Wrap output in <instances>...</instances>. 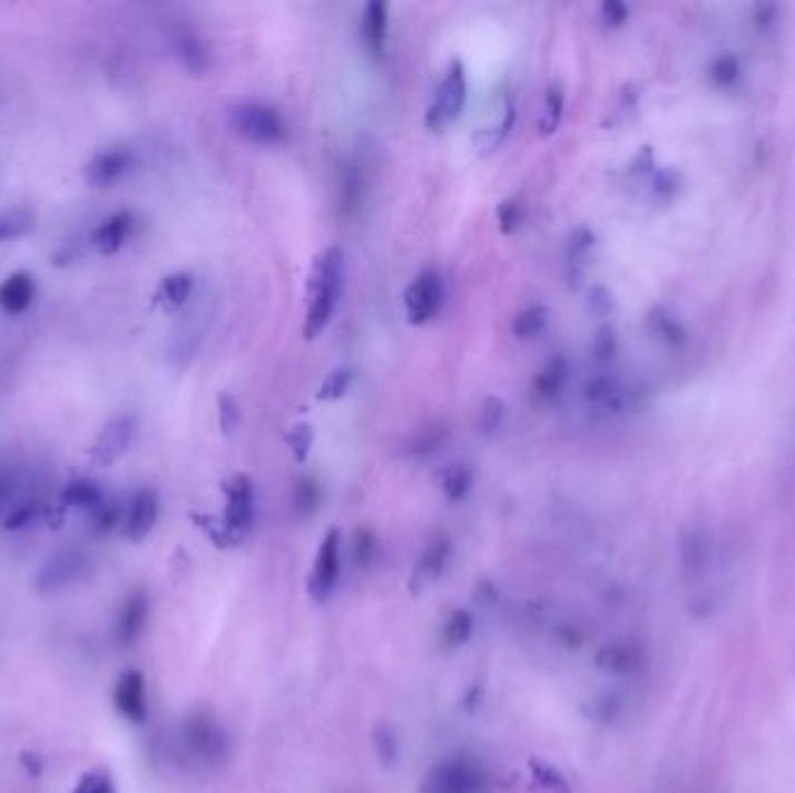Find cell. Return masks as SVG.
<instances>
[{"label":"cell","mask_w":795,"mask_h":793,"mask_svg":"<svg viewBox=\"0 0 795 793\" xmlns=\"http://www.w3.org/2000/svg\"><path fill=\"white\" fill-rule=\"evenodd\" d=\"M487 789V771L470 756L440 761L421 782V793H484Z\"/></svg>","instance_id":"7a4b0ae2"},{"label":"cell","mask_w":795,"mask_h":793,"mask_svg":"<svg viewBox=\"0 0 795 793\" xmlns=\"http://www.w3.org/2000/svg\"><path fill=\"white\" fill-rule=\"evenodd\" d=\"M446 440H449V431L444 427H440V424L426 427L412 438V442L408 447V454L414 459H429L435 452H440Z\"/></svg>","instance_id":"4dcf8cb0"},{"label":"cell","mask_w":795,"mask_h":793,"mask_svg":"<svg viewBox=\"0 0 795 793\" xmlns=\"http://www.w3.org/2000/svg\"><path fill=\"white\" fill-rule=\"evenodd\" d=\"M506 403H502L498 395H487L484 403H482V410H480V429L482 433H495L502 424V419H506Z\"/></svg>","instance_id":"f35d334b"},{"label":"cell","mask_w":795,"mask_h":793,"mask_svg":"<svg viewBox=\"0 0 795 793\" xmlns=\"http://www.w3.org/2000/svg\"><path fill=\"white\" fill-rule=\"evenodd\" d=\"M356 382V370L354 368H337L322 382L320 391H316V401L322 403H335L350 393L352 384Z\"/></svg>","instance_id":"f546056e"},{"label":"cell","mask_w":795,"mask_h":793,"mask_svg":"<svg viewBox=\"0 0 795 793\" xmlns=\"http://www.w3.org/2000/svg\"><path fill=\"white\" fill-rule=\"evenodd\" d=\"M352 557L359 568H370L377 557V538L367 528H359L354 533V545H352Z\"/></svg>","instance_id":"d590c367"},{"label":"cell","mask_w":795,"mask_h":793,"mask_svg":"<svg viewBox=\"0 0 795 793\" xmlns=\"http://www.w3.org/2000/svg\"><path fill=\"white\" fill-rule=\"evenodd\" d=\"M474 633V619L468 610H454L444 621V640L449 645H465Z\"/></svg>","instance_id":"836d02e7"},{"label":"cell","mask_w":795,"mask_h":793,"mask_svg":"<svg viewBox=\"0 0 795 793\" xmlns=\"http://www.w3.org/2000/svg\"><path fill=\"white\" fill-rule=\"evenodd\" d=\"M609 305H612V301H609V294H607V288L602 286H593L589 291V310L593 314H605L609 310Z\"/></svg>","instance_id":"c3c4849f"},{"label":"cell","mask_w":795,"mask_h":793,"mask_svg":"<svg viewBox=\"0 0 795 793\" xmlns=\"http://www.w3.org/2000/svg\"><path fill=\"white\" fill-rule=\"evenodd\" d=\"M449 559H452V542H449V538H435L426 551L421 554V559L419 564L414 566V575H412V589L421 591V589H426L431 587L433 581L440 579V575L444 572Z\"/></svg>","instance_id":"2e32d148"},{"label":"cell","mask_w":795,"mask_h":793,"mask_svg":"<svg viewBox=\"0 0 795 793\" xmlns=\"http://www.w3.org/2000/svg\"><path fill=\"white\" fill-rule=\"evenodd\" d=\"M224 498H226V508H224V521L230 528V533L237 540H245L249 528L254 523V482L247 478V474H233L224 484Z\"/></svg>","instance_id":"9c48e42d"},{"label":"cell","mask_w":795,"mask_h":793,"mask_svg":"<svg viewBox=\"0 0 795 793\" xmlns=\"http://www.w3.org/2000/svg\"><path fill=\"white\" fill-rule=\"evenodd\" d=\"M440 482L449 503H461L472 489V470L465 463H452L442 470Z\"/></svg>","instance_id":"4316f807"},{"label":"cell","mask_w":795,"mask_h":793,"mask_svg":"<svg viewBox=\"0 0 795 793\" xmlns=\"http://www.w3.org/2000/svg\"><path fill=\"white\" fill-rule=\"evenodd\" d=\"M585 399H587L593 408L617 410V408H619V401H621V391H619V384L615 382V378L598 375V378L589 380V384L585 386Z\"/></svg>","instance_id":"83f0119b"},{"label":"cell","mask_w":795,"mask_h":793,"mask_svg":"<svg viewBox=\"0 0 795 793\" xmlns=\"http://www.w3.org/2000/svg\"><path fill=\"white\" fill-rule=\"evenodd\" d=\"M408 324L423 326L440 312L444 303V286L435 271H423L416 275L403 294Z\"/></svg>","instance_id":"52a82bcc"},{"label":"cell","mask_w":795,"mask_h":793,"mask_svg":"<svg viewBox=\"0 0 795 793\" xmlns=\"http://www.w3.org/2000/svg\"><path fill=\"white\" fill-rule=\"evenodd\" d=\"M514 117H517V112H514V108L510 105V108L506 110V117H502L495 126H491V128H482L480 134L474 136V145H477V149H482V151H493V149H495L502 140H506V138L510 136V130H512V126H514Z\"/></svg>","instance_id":"d6a6232c"},{"label":"cell","mask_w":795,"mask_h":793,"mask_svg":"<svg viewBox=\"0 0 795 793\" xmlns=\"http://www.w3.org/2000/svg\"><path fill=\"white\" fill-rule=\"evenodd\" d=\"M340 291H342V252L340 247H328L326 252L314 258L307 280L310 307L303 326V335L307 340L320 337L331 324V316L340 301Z\"/></svg>","instance_id":"6da1fadb"},{"label":"cell","mask_w":795,"mask_h":793,"mask_svg":"<svg viewBox=\"0 0 795 793\" xmlns=\"http://www.w3.org/2000/svg\"><path fill=\"white\" fill-rule=\"evenodd\" d=\"M711 566H714V549L707 531H703V528L688 531L681 542V568L688 585L696 589H707L705 585L709 581Z\"/></svg>","instance_id":"8fae6325"},{"label":"cell","mask_w":795,"mask_h":793,"mask_svg":"<svg viewBox=\"0 0 795 793\" xmlns=\"http://www.w3.org/2000/svg\"><path fill=\"white\" fill-rule=\"evenodd\" d=\"M181 735L189 754L200 763L217 765L228 754V737L224 728H219L215 719L205 715H194L184 722Z\"/></svg>","instance_id":"8992f818"},{"label":"cell","mask_w":795,"mask_h":793,"mask_svg":"<svg viewBox=\"0 0 795 793\" xmlns=\"http://www.w3.org/2000/svg\"><path fill=\"white\" fill-rule=\"evenodd\" d=\"M286 444L291 449V454H294L296 463H305L314 444V429L307 424V421H298V424L291 427V431L286 433Z\"/></svg>","instance_id":"e575fe53"},{"label":"cell","mask_w":795,"mask_h":793,"mask_svg":"<svg viewBox=\"0 0 795 793\" xmlns=\"http://www.w3.org/2000/svg\"><path fill=\"white\" fill-rule=\"evenodd\" d=\"M617 350V337H615V331L609 329V326H602L596 335V342H593V352L598 359H609L615 354Z\"/></svg>","instance_id":"f6af8a7d"},{"label":"cell","mask_w":795,"mask_h":793,"mask_svg":"<svg viewBox=\"0 0 795 793\" xmlns=\"http://www.w3.org/2000/svg\"><path fill=\"white\" fill-rule=\"evenodd\" d=\"M593 243H596V237L589 228H577L570 235V241H568V280L575 288L579 286V280H581V261L587 258Z\"/></svg>","instance_id":"484cf974"},{"label":"cell","mask_w":795,"mask_h":793,"mask_svg":"<svg viewBox=\"0 0 795 793\" xmlns=\"http://www.w3.org/2000/svg\"><path fill=\"white\" fill-rule=\"evenodd\" d=\"M17 496V478L14 472L6 466H0V517H8L12 498Z\"/></svg>","instance_id":"ee69618b"},{"label":"cell","mask_w":795,"mask_h":793,"mask_svg":"<svg viewBox=\"0 0 795 793\" xmlns=\"http://www.w3.org/2000/svg\"><path fill=\"white\" fill-rule=\"evenodd\" d=\"M596 664L612 675H630L640 668L642 652L630 643H609L598 652Z\"/></svg>","instance_id":"44dd1931"},{"label":"cell","mask_w":795,"mask_h":793,"mask_svg":"<svg viewBox=\"0 0 795 793\" xmlns=\"http://www.w3.org/2000/svg\"><path fill=\"white\" fill-rule=\"evenodd\" d=\"M375 747H377V756L384 765H391L398 758V740L389 726H380L375 731Z\"/></svg>","instance_id":"7bdbcfd3"},{"label":"cell","mask_w":795,"mask_h":793,"mask_svg":"<svg viewBox=\"0 0 795 793\" xmlns=\"http://www.w3.org/2000/svg\"><path fill=\"white\" fill-rule=\"evenodd\" d=\"M547 322H549V310H547L544 305L526 307V310H521V312L514 316L512 333H514V337H519V340L538 337V335L544 331Z\"/></svg>","instance_id":"1f68e13d"},{"label":"cell","mask_w":795,"mask_h":793,"mask_svg":"<svg viewBox=\"0 0 795 793\" xmlns=\"http://www.w3.org/2000/svg\"><path fill=\"white\" fill-rule=\"evenodd\" d=\"M361 196V179L356 175V170H350L347 177H344V187H342V198H344V205L347 207H354L356 200Z\"/></svg>","instance_id":"7dc6e473"},{"label":"cell","mask_w":795,"mask_h":793,"mask_svg":"<svg viewBox=\"0 0 795 793\" xmlns=\"http://www.w3.org/2000/svg\"><path fill=\"white\" fill-rule=\"evenodd\" d=\"M158 519V496L154 489L145 487L130 498V503L124 512V536L130 542L145 540Z\"/></svg>","instance_id":"4fadbf2b"},{"label":"cell","mask_w":795,"mask_h":793,"mask_svg":"<svg viewBox=\"0 0 795 793\" xmlns=\"http://www.w3.org/2000/svg\"><path fill=\"white\" fill-rule=\"evenodd\" d=\"M132 166H136V156L126 147H112L96 154L91 161L85 166V179L96 189L115 187L119 179H124Z\"/></svg>","instance_id":"7c38bea8"},{"label":"cell","mask_w":795,"mask_h":793,"mask_svg":"<svg viewBox=\"0 0 795 793\" xmlns=\"http://www.w3.org/2000/svg\"><path fill=\"white\" fill-rule=\"evenodd\" d=\"M563 105H566V94H563L561 85H551L544 91V105H542V115H540V121H538L542 138L553 136L556 128L561 126Z\"/></svg>","instance_id":"d4e9b609"},{"label":"cell","mask_w":795,"mask_h":793,"mask_svg":"<svg viewBox=\"0 0 795 793\" xmlns=\"http://www.w3.org/2000/svg\"><path fill=\"white\" fill-rule=\"evenodd\" d=\"M192 291H194L192 273H173L158 282V286L154 291V305H158L168 314L179 312L192 298Z\"/></svg>","instance_id":"ffe728a7"},{"label":"cell","mask_w":795,"mask_h":793,"mask_svg":"<svg viewBox=\"0 0 795 793\" xmlns=\"http://www.w3.org/2000/svg\"><path fill=\"white\" fill-rule=\"evenodd\" d=\"M322 503V489L320 484H316L314 480L305 478V480H298L296 489H294V508L298 515L307 517L312 515L316 508H320Z\"/></svg>","instance_id":"8d00e7d4"},{"label":"cell","mask_w":795,"mask_h":793,"mask_svg":"<svg viewBox=\"0 0 795 793\" xmlns=\"http://www.w3.org/2000/svg\"><path fill=\"white\" fill-rule=\"evenodd\" d=\"M72 793H117V789H115V782H112L110 773L94 771V773H87L82 780H79V784L75 786Z\"/></svg>","instance_id":"60d3db41"},{"label":"cell","mask_w":795,"mask_h":793,"mask_svg":"<svg viewBox=\"0 0 795 793\" xmlns=\"http://www.w3.org/2000/svg\"><path fill=\"white\" fill-rule=\"evenodd\" d=\"M138 435V421L132 414H121L112 419L108 427H105L96 442L91 444V459L98 466H112L117 463L132 444Z\"/></svg>","instance_id":"30bf717a"},{"label":"cell","mask_w":795,"mask_h":793,"mask_svg":"<svg viewBox=\"0 0 795 793\" xmlns=\"http://www.w3.org/2000/svg\"><path fill=\"white\" fill-rule=\"evenodd\" d=\"M115 705L119 715L132 724H145L147 719V689L140 670L121 673L115 686Z\"/></svg>","instance_id":"5bb4252c"},{"label":"cell","mask_w":795,"mask_h":793,"mask_svg":"<svg viewBox=\"0 0 795 793\" xmlns=\"http://www.w3.org/2000/svg\"><path fill=\"white\" fill-rule=\"evenodd\" d=\"M149 617V598L145 591H132L117 619V640L128 647L132 643H138V638L143 636L145 624Z\"/></svg>","instance_id":"e0dca14e"},{"label":"cell","mask_w":795,"mask_h":793,"mask_svg":"<svg viewBox=\"0 0 795 793\" xmlns=\"http://www.w3.org/2000/svg\"><path fill=\"white\" fill-rule=\"evenodd\" d=\"M602 19L607 26H621L628 19V8L619 0H607L602 6Z\"/></svg>","instance_id":"bcb514c9"},{"label":"cell","mask_w":795,"mask_h":793,"mask_svg":"<svg viewBox=\"0 0 795 793\" xmlns=\"http://www.w3.org/2000/svg\"><path fill=\"white\" fill-rule=\"evenodd\" d=\"M175 55L179 63L187 68L192 75H203L209 68V51L200 36L194 31H181L175 38Z\"/></svg>","instance_id":"603a6c76"},{"label":"cell","mask_w":795,"mask_h":793,"mask_svg":"<svg viewBox=\"0 0 795 793\" xmlns=\"http://www.w3.org/2000/svg\"><path fill=\"white\" fill-rule=\"evenodd\" d=\"M36 301V280L26 273H12L3 284H0V310L6 314H23Z\"/></svg>","instance_id":"d6986e66"},{"label":"cell","mask_w":795,"mask_h":793,"mask_svg":"<svg viewBox=\"0 0 795 793\" xmlns=\"http://www.w3.org/2000/svg\"><path fill=\"white\" fill-rule=\"evenodd\" d=\"M61 500L66 508H75V510H82V512L91 515L108 498H105V491L100 489L98 482L82 478V480H72L70 484H66V489L61 491Z\"/></svg>","instance_id":"cb8c5ba5"},{"label":"cell","mask_w":795,"mask_h":793,"mask_svg":"<svg viewBox=\"0 0 795 793\" xmlns=\"http://www.w3.org/2000/svg\"><path fill=\"white\" fill-rule=\"evenodd\" d=\"M568 382V359L563 354H553L538 373L533 389L540 401H556L561 395L563 386Z\"/></svg>","instance_id":"7402d4cb"},{"label":"cell","mask_w":795,"mask_h":793,"mask_svg":"<svg viewBox=\"0 0 795 793\" xmlns=\"http://www.w3.org/2000/svg\"><path fill=\"white\" fill-rule=\"evenodd\" d=\"M237 134L256 145H277L286 138V126L279 112L263 102H241L230 110Z\"/></svg>","instance_id":"3957f363"},{"label":"cell","mask_w":795,"mask_h":793,"mask_svg":"<svg viewBox=\"0 0 795 793\" xmlns=\"http://www.w3.org/2000/svg\"><path fill=\"white\" fill-rule=\"evenodd\" d=\"M495 215H498L500 233H502V235H512V233L521 226L526 209H523V205H521L517 198H506V200H502V203L498 205Z\"/></svg>","instance_id":"74e56055"},{"label":"cell","mask_w":795,"mask_h":793,"mask_svg":"<svg viewBox=\"0 0 795 793\" xmlns=\"http://www.w3.org/2000/svg\"><path fill=\"white\" fill-rule=\"evenodd\" d=\"M386 36H389V8L382 0H373L367 3L361 17V38L365 49L373 57H382L386 47Z\"/></svg>","instance_id":"ac0fdd59"},{"label":"cell","mask_w":795,"mask_h":793,"mask_svg":"<svg viewBox=\"0 0 795 793\" xmlns=\"http://www.w3.org/2000/svg\"><path fill=\"white\" fill-rule=\"evenodd\" d=\"M237 424H241V410H237V403L233 395L228 393H219V427L224 435H233Z\"/></svg>","instance_id":"b9f144b4"},{"label":"cell","mask_w":795,"mask_h":793,"mask_svg":"<svg viewBox=\"0 0 795 793\" xmlns=\"http://www.w3.org/2000/svg\"><path fill=\"white\" fill-rule=\"evenodd\" d=\"M465 98H468V77H465V68L459 59H454L449 63L442 85L438 89V98L426 112V126L431 130H442L449 121H454L461 117L463 108H465Z\"/></svg>","instance_id":"5b68a950"},{"label":"cell","mask_w":795,"mask_h":793,"mask_svg":"<svg viewBox=\"0 0 795 793\" xmlns=\"http://www.w3.org/2000/svg\"><path fill=\"white\" fill-rule=\"evenodd\" d=\"M36 226V217L29 207H12L0 215V243L17 241Z\"/></svg>","instance_id":"f1b7e54d"},{"label":"cell","mask_w":795,"mask_h":793,"mask_svg":"<svg viewBox=\"0 0 795 793\" xmlns=\"http://www.w3.org/2000/svg\"><path fill=\"white\" fill-rule=\"evenodd\" d=\"M340 549H342V536L337 528H328V533L324 536L320 551H316L314 568L307 579V594L316 603H326L340 579Z\"/></svg>","instance_id":"ba28073f"},{"label":"cell","mask_w":795,"mask_h":793,"mask_svg":"<svg viewBox=\"0 0 795 793\" xmlns=\"http://www.w3.org/2000/svg\"><path fill=\"white\" fill-rule=\"evenodd\" d=\"M533 777L536 784L547 793H568V782L563 780V775L547 763H533Z\"/></svg>","instance_id":"ab89813d"},{"label":"cell","mask_w":795,"mask_h":793,"mask_svg":"<svg viewBox=\"0 0 795 793\" xmlns=\"http://www.w3.org/2000/svg\"><path fill=\"white\" fill-rule=\"evenodd\" d=\"M89 570V557L79 547H63L51 554L36 575V589L45 596L66 591Z\"/></svg>","instance_id":"277c9868"},{"label":"cell","mask_w":795,"mask_h":793,"mask_svg":"<svg viewBox=\"0 0 795 793\" xmlns=\"http://www.w3.org/2000/svg\"><path fill=\"white\" fill-rule=\"evenodd\" d=\"M132 215L128 209H119V213L110 215L108 219H102L98 228L91 233V245L100 256H115L128 241V235L132 231Z\"/></svg>","instance_id":"9a60e30c"}]
</instances>
